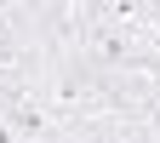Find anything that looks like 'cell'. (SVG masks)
<instances>
[{
	"mask_svg": "<svg viewBox=\"0 0 160 143\" xmlns=\"http://www.w3.org/2000/svg\"><path fill=\"white\" fill-rule=\"evenodd\" d=\"M23 86L40 97L57 126H86V120H109V115H132V92L126 74H103L86 63V52L74 40H52L40 52V63L23 74Z\"/></svg>",
	"mask_w": 160,
	"mask_h": 143,
	"instance_id": "obj_1",
	"label": "cell"
}]
</instances>
